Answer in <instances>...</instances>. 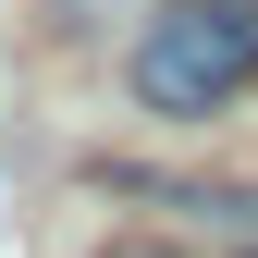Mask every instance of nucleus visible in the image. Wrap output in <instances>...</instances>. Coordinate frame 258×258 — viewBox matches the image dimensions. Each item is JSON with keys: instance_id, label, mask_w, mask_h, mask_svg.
<instances>
[{"instance_id": "obj_1", "label": "nucleus", "mask_w": 258, "mask_h": 258, "mask_svg": "<svg viewBox=\"0 0 258 258\" xmlns=\"http://www.w3.org/2000/svg\"><path fill=\"white\" fill-rule=\"evenodd\" d=\"M258 86V0H172L136 37V99L160 123H209Z\"/></svg>"}, {"instance_id": "obj_2", "label": "nucleus", "mask_w": 258, "mask_h": 258, "mask_svg": "<svg viewBox=\"0 0 258 258\" xmlns=\"http://www.w3.org/2000/svg\"><path fill=\"white\" fill-rule=\"evenodd\" d=\"M111 258H172V246H111Z\"/></svg>"}, {"instance_id": "obj_3", "label": "nucleus", "mask_w": 258, "mask_h": 258, "mask_svg": "<svg viewBox=\"0 0 258 258\" xmlns=\"http://www.w3.org/2000/svg\"><path fill=\"white\" fill-rule=\"evenodd\" d=\"M246 258H258V246H246Z\"/></svg>"}]
</instances>
